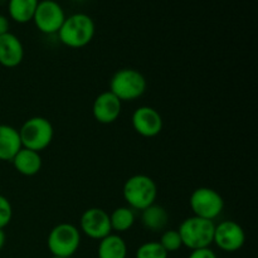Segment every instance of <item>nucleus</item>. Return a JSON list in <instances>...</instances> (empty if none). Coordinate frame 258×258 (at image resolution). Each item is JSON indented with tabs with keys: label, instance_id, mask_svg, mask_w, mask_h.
Wrapping results in <instances>:
<instances>
[{
	"label": "nucleus",
	"instance_id": "1",
	"mask_svg": "<svg viewBox=\"0 0 258 258\" xmlns=\"http://www.w3.org/2000/svg\"><path fill=\"white\" fill-rule=\"evenodd\" d=\"M95 32L96 25L92 18L85 13H76L66 17L57 34L63 44L78 49L90 44L95 37Z\"/></svg>",
	"mask_w": 258,
	"mask_h": 258
},
{
	"label": "nucleus",
	"instance_id": "2",
	"mask_svg": "<svg viewBox=\"0 0 258 258\" xmlns=\"http://www.w3.org/2000/svg\"><path fill=\"white\" fill-rule=\"evenodd\" d=\"M122 194L127 207L134 211H144L155 203L158 197V185L150 176L136 174L125 181Z\"/></svg>",
	"mask_w": 258,
	"mask_h": 258
},
{
	"label": "nucleus",
	"instance_id": "3",
	"mask_svg": "<svg viewBox=\"0 0 258 258\" xmlns=\"http://www.w3.org/2000/svg\"><path fill=\"white\" fill-rule=\"evenodd\" d=\"M214 228L216 223L213 221L191 216L181 222L178 232L180 234L183 246L194 251V249L208 248L213 243Z\"/></svg>",
	"mask_w": 258,
	"mask_h": 258
},
{
	"label": "nucleus",
	"instance_id": "4",
	"mask_svg": "<svg viewBox=\"0 0 258 258\" xmlns=\"http://www.w3.org/2000/svg\"><path fill=\"white\" fill-rule=\"evenodd\" d=\"M148 82L141 72L134 68H122L112 76L110 81V92L121 102L135 101L145 93Z\"/></svg>",
	"mask_w": 258,
	"mask_h": 258
},
{
	"label": "nucleus",
	"instance_id": "5",
	"mask_svg": "<svg viewBox=\"0 0 258 258\" xmlns=\"http://www.w3.org/2000/svg\"><path fill=\"white\" fill-rule=\"evenodd\" d=\"M22 146L37 153L45 150L54 136V128L48 118L42 116L30 117L19 128Z\"/></svg>",
	"mask_w": 258,
	"mask_h": 258
},
{
	"label": "nucleus",
	"instance_id": "6",
	"mask_svg": "<svg viewBox=\"0 0 258 258\" xmlns=\"http://www.w3.org/2000/svg\"><path fill=\"white\" fill-rule=\"evenodd\" d=\"M81 244V232L71 223H59L50 229L47 246L52 256L70 258L78 251Z\"/></svg>",
	"mask_w": 258,
	"mask_h": 258
},
{
	"label": "nucleus",
	"instance_id": "7",
	"mask_svg": "<svg viewBox=\"0 0 258 258\" xmlns=\"http://www.w3.org/2000/svg\"><path fill=\"white\" fill-rule=\"evenodd\" d=\"M189 206L193 216L214 221L223 212L224 201L221 194L214 189L201 186L191 193Z\"/></svg>",
	"mask_w": 258,
	"mask_h": 258
},
{
	"label": "nucleus",
	"instance_id": "8",
	"mask_svg": "<svg viewBox=\"0 0 258 258\" xmlns=\"http://www.w3.org/2000/svg\"><path fill=\"white\" fill-rule=\"evenodd\" d=\"M66 14L59 3L54 0H42L38 3L33 22L44 34H55L62 27Z\"/></svg>",
	"mask_w": 258,
	"mask_h": 258
},
{
	"label": "nucleus",
	"instance_id": "9",
	"mask_svg": "<svg viewBox=\"0 0 258 258\" xmlns=\"http://www.w3.org/2000/svg\"><path fill=\"white\" fill-rule=\"evenodd\" d=\"M80 232L85 233L91 239L101 241L112 233L110 214L102 208H88L81 216Z\"/></svg>",
	"mask_w": 258,
	"mask_h": 258
},
{
	"label": "nucleus",
	"instance_id": "10",
	"mask_svg": "<svg viewBox=\"0 0 258 258\" xmlns=\"http://www.w3.org/2000/svg\"><path fill=\"white\" fill-rule=\"evenodd\" d=\"M246 242L243 228L234 221H223L216 224L213 243L224 252H237Z\"/></svg>",
	"mask_w": 258,
	"mask_h": 258
},
{
	"label": "nucleus",
	"instance_id": "11",
	"mask_svg": "<svg viewBox=\"0 0 258 258\" xmlns=\"http://www.w3.org/2000/svg\"><path fill=\"white\" fill-rule=\"evenodd\" d=\"M131 123L136 133L143 138H155L163 130V118L158 110L150 106H141L134 111Z\"/></svg>",
	"mask_w": 258,
	"mask_h": 258
},
{
	"label": "nucleus",
	"instance_id": "12",
	"mask_svg": "<svg viewBox=\"0 0 258 258\" xmlns=\"http://www.w3.org/2000/svg\"><path fill=\"white\" fill-rule=\"evenodd\" d=\"M122 102L110 91L100 93L92 105V115L97 122L108 125L120 117Z\"/></svg>",
	"mask_w": 258,
	"mask_h": 258
},
{
	"label": "nucleus",
	"instance_id": "13",
	"mask_svg": "<svg viewBox=\"0 0 258 258\" xmlns=\"http://www.w3.org/2000/svg\"><path fill=\"white\" fill-rule=\"evenodd\" d=\"M24 59V45L13 33L0 35V64L14 68Z\"/></svg>",
	"mask_w": 258,
	"mask_h": 258
},
{
	"label": "nucleus",
	"instance_id": "14",
	"mask_svg": "<svg viewBox=\"0 0 258 258\" xmlns=\"http://www.w3.org/2000/svg\"><path fill=\"white\" fill-rule=\"evenodd\" d=\"M22 148L19 131L10 125H0V160L12 161Z\"/></svg>",
	"mask_w": 258,
	"mask_h": 258
},
{
	"label": "nucleus",
	"instance_id": "15",
	"mask_svg": "<svg viewBox=\"0 0 258 258\" xmlns=\"http://www.w3.org/2000/svg\"><path fill=\"white\" fill-rule=\"evenodd\" d=\"M15 170L25 176H33L42 169V156L39 153L22 148L12 160Z\"/></svg>",
	"mask_w": 258,
	"mask_h": 258
},
{
	"label": "nucleus",
	"instance_id": "16",
	"mask_svg": "<svg viewBox=\"0 0 258 258\" xmlns=\"http://www.w3.org/2000/svg\"><path fill=\"white\" fill-rule=\"evenodd\" d=\"M141 223L151 232L165 231L169 223V214L163 206L154 203L141 211Z\"/></svg>",
	"mask_w": 258,
	"mask_h": 258
},
{
	"label": "nucleus",
	"instance_id": "17",
	"mask_svg": "<svg viewBox=\"0 0 258 258\" xmlns=\"http://www.w3.org/2000/svg\"><path fill=\"white\" fill-rule=\"evenodd\" d=\"M98 258H126L127 257V244L117 233H111L102 238L98 243Z\"/></svg>",
	"mask_w": 258,
	"mask_h": 258
},
{
	"label": "nucleus",
	"instance_id": "18",
	"mask_svg": "<svg viewBox=\"0 0 258 258\" xmlns=\"http://www.w3.org/2000/svg\"><path fill=\"white\" fill-rule=\"evenodd\" d=\"M39 0H9L8 12L14 22L24 24L33 20Z\"/></svg>",
	"mask_w": 258,
	"mask_h": 258
},
{
	"label": "nucleus",
	"instance_id": "19",
	"mask_svg": "<svg viewBox=\"0 0 258 258\" xmlns=\"http://www.w3.org/2000/svg\"><path fill=\"white\" fill-rule=\"evenodd\" d=\"M135 211L130 207H118L110 214V222L112 231L123 233L133 228L135 224Z\"/></svg>",
	"mask_w": 258,
	"mask_h": 258
},
{
	"label": "nucleus",
	"instance_id": "20",
	"mask_svg": "<svg viewBox=\"0 0 258 258\" xmlns=\"http://www.w3.org/2000/svg\"><path fill=\"white\" fill-rule=\"evenodd\" d=\"M168 254L159 242H146L136 251V258H168Z\"/></svg>",
	"mask_w": 258,
	"mask_h": 258
},
{
	"label": "nucleus",
	"instance_id": "21",
	"mask_svg": "<svg viewBox=\"0 0 258 258\" xmlns=\"http://www.w3.org/2000/svg\"><path fill=\"white\" fill-rule=\"evenodd\" d=\"M159 243L163 246V248L165 249L168 253L170 252H176L183 247V242H181L180 234L175 229H166L161 234V238L159 241Z\"/></svg>",
	"mask_w": 258,
	"mask_h": 258
},
{
	"label": "nucleus",
	"instance_id": "22",
	"mask_svg": "<svg viewBox=\"0 0 258 258\" xmlns=\"http://www.w3.org/2000/svg\"><path fill=\"white\" fill-rule=\"evenodd\" d=\"M13 218V207L7 197L0 194V229H4Z\"/></svg>",
	"mask_w": 258,
	"mask_h": 258
},
{
	"label": "nucleus",
	"instance_id": "23",
	"mask_svg": "<svg viewBox=\"0 0 258 258\" xmlns=\"http://www.w3.org/2000/svg\"><path fill=\"white\" fill-rule=\"evenodd\" d=\"M188 258H217L216 252L212 251L211 248H201V249H194L191 253L189 254Z\"/></svg>",
	"mask_w": 258,
	"mask_h": 258
},
{
	"label": "nucleus",
	"instance_id": "24",
	"mask_svg": "<svg viewBox=\"0 0 258 258\" xmlns=\"http://www.w3.org/2000/svg\"><path fill=\"white\" fill-rule=\"evenodd\" d=\"M9 33V19L5 15L0 14V35Z\"/></svg>",
	"mask_w": 258,
	"mask_h": 258
},
{
	"label": "nucleus",
	"instance_id": "25",
	"mask_svg": "<svg viewBox=\"0 0 258 258\" xmlns=\"http://www.w3.org/2000/svg\"><path fill=\"white\" fill-rule=\"evenodd\" d=\"M5 242H7V236H5V232H4V229H0V251H2L3 247H4Z\"/></svg>",
	"mask_w": 258,
	"mask_h": 258
},
{
	"label": "nucleus",
	"instance_id": "26",
	"mask_svg": "<svg viewBox=\"0 0 258 258\" xmlns=\"http://www.w3.org/2000/svg\"><path fill=\"white\" fill-rule=\"evenodd\" d=\"M50 258H62V257H55V256H52Z\"/></svg>",
	"mask_w": 258,
	"mask_h": 258
}]
</instances>
